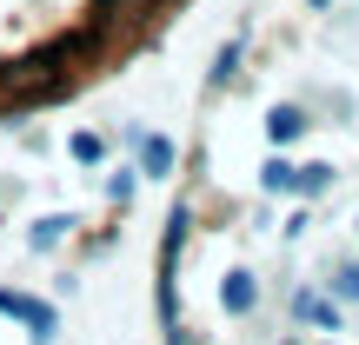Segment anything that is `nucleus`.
<instances>
[{
    "mask_svg": "<svg viewBox=\"0 0 359 345\" xmlns=\"http://www.w3.org/2000/svg\"><path fill=\"white\" fill-rule=\"evenodd\" d=\"M187 0H0V120H20L114 73Z\"/></svg>",
    "mask_w": 359,
    "mask_h": 345,
    "instance_id": "nucleus-1",
    "label": "nucleus"
},
{
    "mask_svg": "<svg viewBox=\"0 0 359 345\" xmlns=\"http://www.w3.org/2000/svg\"><path fill=\"white\" fill-rule=\"evenodd\" d=\"M0 312H7V319H20L34 339H53V325H60V312H53L47 299H34V293H13V286H0Z\"/></svg>",
    "mask_w": 359,
    "mask_h": 345,
    "instance_id": "nucleus-2",
    "label": "nucleus"
},
{
    "mask_svg": "<svg viewBox=\"0 0 359 345\" xmlns=\"http://www.w3.org/2000/svg\"><path fill=\"white\" fill-rule=\"evenodd\" d=\"M219 306H226L233 319H246V312L259 306V286L246 279V272H226V279H219Z\"/></svg>",
    "mask_w": 359,
    "mask_h": 345,
    "instance_id": "nucleus-3",
    "label": "nucleus"
},
{
    "mask_svg": "<svg viewBox=\"0 0 359 345\" xmlns=\"http://www.w3.org/2000/svg\"><path fill=\"white\" fill-rule=\"evenodd\" d=\"M140 173H154V179H173V140H160V133H140Z\"/></svg>",
    "mask_w": 359,
    "mask_h": 345,
    "instance_id": "nucleus-4",
    "label": "nucleus"
},
{
    "mask_svg": "<svg viewBox=\"0 0 359 345\" xmlns=\"http://www.w3.org/2000/svg\"><path fill=\"white\" fill-rule=\"evenodd\" d=\"M299 133H306V113H299V106H273L266 113V140L273 146H293Z\"/></svg>",
    "mask_w": 359,
    "mask_h": 345,
    "instance_id": "nucleus-5",
    "label": "nucleus"
},
{
    "mask_svg": "<svg viewBox=\"0 0 359 345\" xmlns=\"http://www.w3.org/2000/svg\"><path fill=\"white\" fill-rule=\"evenodd\" d=\"M259 186H266V192H299V167L273 153V160H266V173H259Z\"/></svg>",
    "mask_w": 359,
    "mask_h": 345,
    "instance_id": "nucleus-6",
    "label": "nucleus"
},
{
    "mask_svg": "<svg viewBox=\"0 0 359 345\" xmlns=\"http://www.w3.org/2000/svg\"><path fill=\"white\" fill-rule=\"evenodd\" d=\"M293 312H299V319H313V325H326V332H339V306H326V299H313V293H299Z\"/></svg>",
    "mask_w": 359,
    "mask_h": 345,
    "instance_id": "nucleus-7",
    "label": "nucleus"
},
{
    "mask_svg": "<svg viewBox=\"0 0 359 345\" xmlns=\"http://www.w3.org/2000/svg\"><path fill=\"white\" fill-rule=\"evenodd\" d=\"M67 153H74L80 167H100V160H107V140H100V133H74V140H67Z\"/></svg>",
    "mask_w": 359,
    "mask_h": 345,
    "instance_id": "nucleus-8",
    "label": "nucleus"
},
{
    "mask_svg": "<svg viewBox=\"0 0 359 345\" xmlns=\"http://www.w3.org/2000/svg\"><path fill=\"white\" fill-rule=\"evenodd\" d=\"M133 179H140V173H133V167H120L114 179H107V199H114V206H127V199H133Z\"/></svg>",
    "mask_w": 359,
    "mask_h": 345,
    "instance_id": "nucleus-9",
    "label": "nucleus"
},
{
    "mask_svg": "<svg viewBox=\"0 0 359 345\" xmlns=\"http://www.w3.org/2000/svg\"><path fill=\"white\" fill-rule=\"evenodd\" d=\"M326 179H333V167H299V192L313 199V192H326Z\"/></svg>",
    "mask_w": 359,
    "mask_h": 345,
    "instance_id": "nucleus-10",
    "label": "nucleus"
},
{
    "mask_svg": "<svg viewBox=\"0 0 359 345\" xmlns=\"http://www.w3.org/2000/svg\"><path fill=\"white\" fill-rule=\"evenodd\" d=\"M60 232H67V219H60V213H53V219H40V226H34V246H40V253H47V246L60 239Z\"/></svg>",
    "mask_w": 359,
    "mask_h": 345,
    "instance_id": "nucleus-11",
    "label": "nucleus"
},
{
    "mask_svg": "<svg viewBox=\"0 0 359 345\" xmlns=\"http://www.w3.org/2000/svg\"><path fill=\"white\" fill-rule=\"evenodd\" d=\"M333 293H339V299H359V266L339 272V279H333Z\"/></svg>",
    "mask_w": 359,
    "mask_h": 345,
    "instance_id": "nucleus-12",
    "label": "nucleus"
},
{
    "mask_svg": "<svg viewBox=\"0 0 359 345\" xmlns=\"http://www.w3.org/2000/svg\"><path fill=\"white\" fill-rule=\"evenodd\" d=\"M306 7H326V0H306Z\"/></svg>",
    "mask_w": 359,
    "mask_h": 345,
    "instance_id": "nucleus-13",
    "label": "nucleus"
},
{
    "mask_svg": "<svg viewBox=\"0 0 359 345\" xmlns=\"http://www.w3.org/2000/svg\"><path fill=\"white\" fill-rule=\"evenodd\" d=\"M286 345H293V339H286Z\"/></svg>",
    "mask_w": 359,
    "mask_h": 345,
    "instance_id": "nucleus-14",
    "label": "nucleus"
}]
</instances>
